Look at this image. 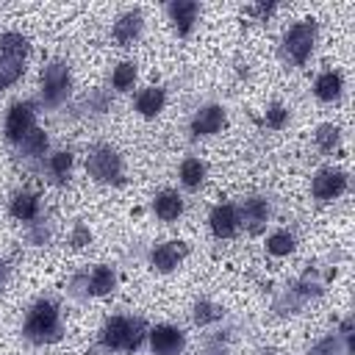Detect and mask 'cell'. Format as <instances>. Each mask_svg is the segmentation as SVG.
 Masks as SVG:
<instances>
[{
	"label": "cell",
	"mask_w": 355,
	"mask_h": 355,
	"mask_svg": "<svg viewBox=\"0 0 355 355\" xmlns=\"http://www.w3.org/2000/svg\"><path fill=\"white\" fill-rule=\"evenodd\" d=\"M311 191H313V197L322 200V202L338 200V197L347 191V172L338 169V166H322V169L313 175Z\"/></svg>",
	"instance_id": "9c48e42d"
},
{
	"label": "cell",
	"mask_w": 355,
	"mask_h": 355,
	"mask_svg": "<svg viewBox=\"0 0 355 355\" xmlns=\"http://www.w3.org/2000/svg\"><path fill=\"white\" fill-rule=\"evenodd\" d=\"M153 211L161 222H178L183 216V197L175 189H161L153 197Z\"/></svg>",
	"instance_id": "9a60e30c"
},
{
	"label": "cell",
	"mask_w": 355,
	"mask_h": 355,
	"mask_svg": "<svg viewBox=\"0 0 355 355\" xmlns=\"http://www.w3.org/2000/svg\"><path fill=\"white\" fill-rule=\"evenodd\" d=\"M294 250H297L294 233H288V230H275V233L266 236V252H269V255L286 258V255H291Z\"/></svg>",
	"instance_id": "603a6c76"
},
{
	"label": "cell",
	"mask_w": 355,
	"mask_h": 355,
	"mask_svg": "<svg viewBox=\"0 0 355 355\" xmlns=\"http://www.w3.org/2000/svg\"><path fill=\"white\" fill-rule=\"evenodd\" d=\"M141 28H144V17H141L139 8H133V11H125V14L114 22L111 36H114V42H116L119 47H128V44H133V42L139 39Z\"/></svg>",
	"instance_id": "7c38bea8"
},
{
	"label": "cell",
	"mask_w": 355,
	"mask_h": 355,
	"mask_svg": "<svg viewBox=\"0 0 355 355\" xmlns=\"http://www.w3.org/2000/svg\"><path fill=\"white\" fill-rule=\"evenodd\" d=\"M225 125H227L225 108L216 105V103H208V105H202V108L194 111V116H191V122H189V130H191L194 139H205V136L222 133Z\"/></svg>",
	"instance_id": "ba28073f"
},
{
	"label": "cell",
	"mask_w": 355,
	"mask_h": 355,
	"mask_svg": "<svg viewBox=\"0 0 355 355\" xmlns=\"http://www.w3.org/2000/svg\"><path fill=\"white\" fill-rule=\"evenodd\" d=\"M178 175H180V183H183V189H189V191H197V189L205 183L208 166H205V161H200L197 155H189V158H183V161H180V166H178Z\"/></svg>",
	"instance_id": "ac0fdd59"
},
{
	"label": "cell",
	"mask_w": 355,
	"mask_h": 355,
	"mask_svg": "<svg viewBox=\"0 0 355 355\" xmlns=\"http://www.w3.org/2000/svg\"><path fill=\"white\" fill-rule=\"evenodd\" d=\"M89 241H92V233H89L83 225H78L75 233H72V244H75V247H86Z\"/></svg>",
	"instance_id": "1f68e13d"
},
{
	"label": "cell",
	"mask_w": 355,
	"mask_h": 355,
	"mask_svg": "<svg viewBox=\"0 0 355 355\" xmlns=\"http://www.w3.org/2000/svg\"><path fill=\"white\" fill-rule=\"evenodd\" d=\"M166 14H169V19H172L175 31H178L180 36H186V33L194 28V22H197L200 6H197V3H191V0H175V3H169V6H166Z\"/></svg>",
	"instance_id": "2e32d148"
},
{
	"label": "cell",
	"mask_w": 355,
	"mask_h": 355,
	"mask_svg": "<svg viewBox=\"0 0 355 355\" xmlns=\"http://www.w3.org/2000/svg\"><path fill=\"white\" fill-rule=\"evenodd\" d=\"M22 75H25V61H14V58H3L0 55V89H8Z\"/></svg>",
	"instance_id": "83f0119b"
},
{
	"label": "cell",
	"mask_w": 355,
	"mask_h": 355,
	"mask_svg": "<svg viewBox=\"0 0 355 355\" xmlns=\"http://www.w3.org/2000/svg\"><path fill=\"white\" fill-rule=\"evenodd\" d=\"M191 319H194L197 327H208V324L222 319V308L216 302H211V300H200L194 305V311H191Z\"/></svg>",
	"instance_id": "484cf974"
},
{
	"label": "cell",
	"mask_w": 355,
	"mask_h": 355,
	"mask_svg": "<svg viewBox=\"0 0 355 355\" xmlns=\"http://www.w3.org/2000/svg\"><path fill=\"white\" fill-rule=\"evenodd\" d=\"M247 11H250V14H255V17L263 22V19H269V17L277 11V6H272V3H269V6H266V3H258V6H250Z\"/></svg>",
	"instance_id": "4dcf8cb0"
},
{
	"label": "cell",
	"mask_w": 355,
	"mask_h": 355,
	"mask_svg": "<svg viewBox=\"0 0 355 355\" xmlns=\"http://www.w3.org/2000/svg\"><path fill=\"white\" fill-rule=\"evenodd\" d=\"M86 172L97 183H122L125 166H122L119 153L111 144H94L86 155Z\"/></svg>",
	"instance_id": "277c9868"
},
{
	"label": "cell",
	"mask_w": 355,
	"mask_h": 355,
	"mask_svg": "<svg viewBox=\"0 0 355 355\" xmlns=\"http://www.w3.org/2000/svg\"><path fill=\"white\" fill-rule=\"evenodd\" d=\"M69 89H72V72H69V67L64 61H50L42 69V78H39L42 100L47 105H61L69 97Z\"/></svg>",
	"instance_id": "5b68a950"
},
{
	"label": "cell",
	"mask_w": 355,
	"mask_h": 355,
	"mask_svg": "<svg viewBox=\"0 0 355 355\" xmlns=\"http://www.w3.org/2000/svg\"><path fill=\"white\" fill-rule=\"evenodd\" d=\"M6 275H8V266H6V263H3V261H0V286H3V283H6Z\"/></svg>",
	"instance_id": "d6a6232c"
},
{
	"label": "cell",
	"mask_w": 355,
	"mask_h": 355,
	"mask_svg": "<svg viewBox=\"0 0 355 355\" xmlns=\"http://www.w3.org/2000/svg\"><path fill=\"white\" fill-rule=\"evenodd\" d=\"M144 336H147L144 322L133 316H111L100 327V344L116 352H136Z\"/></svg>",
	"instance_id": "6da1fadb"
},
{
	"label": "cell",
	"mask_w": 355,
	"mask_h": 355,
	"mask_svg": "<svg viewBox=\"0 0 355 355\" xmlns=\"http://www.w3.org/2000/svg\"><path fill=\"white\" fill-rule=\"evenodd\" d=\"M31 53V39L19 31H6L0 33V55L3 58H14V61H25Z\"/></svg>",
	"instance_id": "ffe728a7"
},
{
	"label": "cell",
	"mask_w": 355,
	"mask_h": 355,
	"mask_svg": "<svg viewBox=\"0 0 355 355\" xmlns=\"http://www.w3.org/2000/svg\"><path fill=\"white\" fill-rule=\"evenodd\" d=\"M22 333L33 344H50V341H55L61 336V311H58V305L53 300H36L28 308Z\"/></svg>",
	"instance_id": "7a4b0ae2"
},
{
	"label": "cell",
	"mask_w": 355,
	"mask_h": 355,
	"mask_svg": "<svg viewBox=\"0 0 355 355\" xmlns=\"http://www.w3.org/2000/svg\"><path fill=\"white\" fill-rule=\"evenodd\" d=\"M47 144H50V141H47V133H44L42 128H33V130L19 141V147L25 150L28 158H39V155H44V153H47Z\"/></svg>",
	"instance_id": "4316f807"
},
{
	"label": "cell",
	"mask_w": 355,
	"mask_h": 355,
	"mask_svg": "<svg viewBox=\"0 0 355 355\" xmlns=\"http://www.w3.org/2000/svg\"><path fill=\"white\" fill-rule=\"evenodd\" d=\"M72 164H75V155L69 150H55L50 158H47V169L53 175V180L64 183L69 175H72Z\"/></svg>",
	"instance_id": "d4e9b609"
},
{
	"label": "cell",
	"mask_w": 355,
	"mask_h": 355,
	"mask_svg": "<svg viewBox=\"0 0 355 355\" xmlns=\"http://www.w3.org/2000/svg\"><path fill=\"white\" fill-rule=\"evenodd\" d=\"M164 105H166V92H164L161 86H144V89H139V94H136V100H133L136 114L144 116V119L158 116V114L164 111Z\"/></svg>",
	"instance_id": "4fadbf2b"
},
{
	"label": "cell",
	"mask_w": 355,
	"mask_h": 355,
	"mask_svg": "<svg viewBox=\"0 0 355 355\" xmlns=\"http://www.w3.org/2000/svg\"><path fill=\"white\" fill-rule=\"evenodd\" d=\"M239 219H241V225L250 227V233H258V230L266 225V219H269V205H266V200H261V197L244 200L241 208H239Z\"/></svg>",
	"instance_id": "e0dca14e"
},
{
	"label": "cell",
	"mask_w": 355,
	"mask_h": 355,
	"mask_svg": "<svg viewBox=\"0 0 355 355\" xmlns=\"http://www.w3.org/2000/svg\"><path fill=\"white\" fill-rule=\"evenodd\" d=\"M208 227L216 239H233L241 227V219H239V208L233 202H216L208 214Z\"/></svg>",
	"instance_id": "30bf717a"
},
{
	"label": "cell",
	"mask_w": 355,
	"mask_h": 355,
	"mask_svg": "<svg viewBox=\"0 0 355 355\" xmlns=\"http://www.w3.org/2000/svg\"><path fill=\"white\" fill-rule=\"evenodd\" d=\"M313 141H316V147H319L322 153L333 155V153L338 150V144H341V128H338V125H333V122H324V125H319V128H316Z\"/></svg>",
	"instance_id": "cb8c5ba5"
},
{
	"label": "cell",
	"mask_w": 355,
	"mask_h": 355,
	"mask_svg": "<svg viewBox=\"0 0 355 355\" xmlns=\"http://www.w3.org/2000/svg\"><path fill=\"white\" fill-rule=\"evenodd\" d=\"M139 80V64L136 61H119L111 72V86L116 92H130Z\"/></svg>",
	"instance_id": "7402d4cb"
},
{
	"label": "cell",
	"mask_w": 355,
	"mask_h": 355,
	"mask_svg": "<svg viewBox=\"0 0 355 355\" xmlns=\"http://www.w3.org/2000/svg\"><path fill=\"white\" fill-rule=\"evenodd\" d=\"M147 341L153 355H180L186 347V333L175 324H155L147 330Z\"/></svg>",
	"instance_id": "52a82bcc"
},
{
	"label": "cell",
	"mask_w": 355,
	"mask_h": 355,
	"mask_svg": "<svg viewBox=\"0 0 355 355\" xmlns=\"http://www.w3.org/2000/svg\"><path fill=\"white\" fill-rule=\"evenodd\" d=\"M263 122H266V128H272V130H283L286 122H288V108H286L283 103H269V105H266V114H263Z\"/></svg>",
	"instance_id": "f1b7e54d"
},
{
	"label": "cell",
	"mask_w": 355,
	"mask_h": 355,
	"mask_svg": "<svg viewBox=\"0 0 355 355\" xmlns=\"http://www.w3.org/2000/svg\"><path fill=\"white\" fill-rule=\"evenodd\" d=\"M313 94L322 103H336L344 94V75L338 69H324L313 80Z\"/></svg>",
	"instance_id": "5bb4252c"
},
{
	"label": "cell",
	"mask_w": 355,
	"mask_h": 355,
	"mask_svg": "<svg viewBox=\"0 0 355 355\" xmlns=\"http://www.w3.org/2000/svg\"><path fill=\"white\" fill-rule=\"evenodd\" d=\"M333 352H336V338L327 336V338H322L319 344H313L308 355H333Z\"/></svg>",
	"instance_id": "f546056e"
},
{
	"label": "cell",
	"mask_w": 355,
	"mask_h": 355,
	"mask_svg": "<svg viewBox=\"0 0 355 355\" xmlns=\"http://www.w3.org/2000/svg\"><path fill=\"white\" fill-rule=\"evenodd\" d=\"M33 128H36V111H33V103L19 100V103L8 105L3 133H6V139H8L11 144H19Z\"/></svg>",
	"instance_id": "8992f818"
},
{
	"label": "cell",
	"mask_w": 355,
	"mask_h": 355,
	"mask_svg": "<svg viewBox=\"0 0 355 355\" xmlns=\"http://www.w3.org/2000/svg\"><path fill=\"white\" fill-rule=\"evenodd\" d=\"M316 19H300L283 33V55L291 64H305L316 47Z\"/></svg>",
	"instance_id": "3957f363"
},
{
	"label": "cell",
	"mask_w": 355,
	"mask_h": 355,
	"mask_svg": "<svg viewBox=\"0 0 355 355\" xmlns=\"http://www.w3.org/2000/svg\"><path fill=\"white\" fill-rule=\"evenodd\" d=\"M86 288L92 297H105L116 288V272L108 266V263H97L92 272H89V280H86Z\"/></svg>",
	"instance_id": "d6986e66"
},
{
	"label": "cell",
	"mask_w": 355,
	"mask_h": 355,
	"mask_svg": "<svg viewBox=\"0 0 355 355\" xmlns=\"http://www.w3.org/2000/svg\"><path fill=\"white\" fill-rule=\"evenodd\" d=\"M189 255V244L186 241H161L150 250L147 261L155 272H172L180 266V261Z\"/></svg>",
	"instance_id": "8fae6325"
},
{
	"label": "cell",
	"mask_w": 355,
	"mask_h": 355,
	"mask_svg": "<svg viewBox=\"0 0 355 355\" xmlns=\"http://www.w3.org/2000/svg\"><path fill=\"white\" fill-rule=\"evenodd\" d=\"M8 214L19 222H33L39 216V197L33 191H17L8 202Z\"/></svg>",
	"instance_id": "44dd1931"
}]
</instances>
